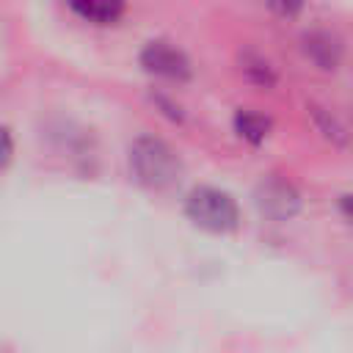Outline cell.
Segmentation results:
<instances>
[{
  "instance_id": "1",
  "label": "cell",
  "mask_w": 353,
  "mask_h": 353,
  "mask_svg": "<svg viewBox=\"0 0 353 353\" xmlns=\"http://www.w3.org/2000/svg\"><path fill=\"white\" fill-rule=\"evenodd\" d=\"M130 168L141 185L154 190L171 188L182 174L179 154L163 138H154V135L135 138V143L130 146Z\"/></svg>"
},
{
  "instance_id": "9",
  "label": "cell",
  "mask_w": 353,
  "mask_h": 353,
  "mask_svg": "<svg viewBox=\"0 0 353 353\" xmlns=\"http://www.w3.org/2000/svg\"><path fill=\"white\" fill-rule=\"evenodd\" d=\"M314 116H317V124H320V130L328 135V138H334V141H345V127L331 116V113H325V110H320V108H314Z\"/></svg>"
},
{
  "instance_id": "11",
  "label": "cell",
  "mask_w": 353,
  "mask_h": 353,
  "mask_svg": "<svg viewBox=\"0 0 353 353\" xmlns=\"http://www.w3.org/2000/svg\"><path fill=\"white\" fill-rule=\"evenodd\" d=\"M339 210H342V215L347 221H353V193H347V196L339 199Z\"/></svg>"
},
{
  "instance_id": "8",
  "label": "cell",
  "mask_w": 353,
  "mask_h": 353,
  "mask_svg": "<svg viewBox=\"0 0 353 353\" xmlns=\"http://www.w3.org/2000/svg\"><path fill=\"white\" fill-rule=\"evenodd\" d=\"M243 72H245L251 80L262 83V85H270V83H273V69H270V63L262 61V58L245 55V58H243Z\"/></svg>"
},
{
  "instance_id": "2",
  "label": "cell",
  "mask_w": 353,
  "mask_h": 353,
  "mask_svg": "<svg viewBox=\"0 0 353 353\" xmlns=\"http://www.w3.org/2000/svg\"><path fill=\"white\" fill-rule=\"evenodd\" d=\"M185 212L193 223L210 232H232L240 221L237 201L226 190H218L212 185L193 188L185 199Z\"/></svg>"
},
{
  "instance_id": "5",
  "label": "cell",
  "mask_w": 353,
  "mask_h": 353,
  "mask_svg": "<svg viewBox=\"0 0 353 353\" xmlns=\"http://www.w3.org/2000/svg\"><path fill=\"white\" fill-rule=\"evenodd\" d=\"M303 55L323 72H334L342 61V41L331 30H309L301 39Z\"/></svg>"
},
{
  "instance_id": "4",
  "label": "cell",
  "mask_w": 353,
  "mask_h": 353,
  "mask_svg": "<svg viewBox=\"0 0 353 353\" xmlns=\"http://www.w3.org/2000/svg\"><path fill=\"white\" fill-rule=\"evenodd\" d=\"M141 63L143 69L154 72V74H163V77H171V80H188L190 77V61L188 55L168 44V41H149L143 50H141Z\"/></svg>"
},
{
  "instance_id": "10",
  "label": "cell",
  "mask_w": 353,
  "mask_h": 353,
  "mask_svg": "<svg viewBox=\"0 0 353 353\" xmlns=\"http://www.w3.org/2000/svg\"><path fill=\"white\" fill-rule=\"evenodd\" d=\"M11 152H14V141H11V132L8 127H0V168L8 165L11 160Z\"/></svg>"
},
{
  "instance_id": "3",
  "label": "cell",
  "mask_w": 353,
  "mask_h": 353,
  "mask_svg": "<svg viewBox=\"0 0 353 353\" xmlns=\"http://www.w3.org/2000/svg\"><path fill=\"white\" fill-rule=\"evenodd\" d=\"M254 201H256L259 212L265 218H270V221H287V218H292L301 210V193H298V188L290 179L279 176V174H270V176H265L256 185Z\"/></svg>"
},
{
  "instance_id": "6",
  "label": "cell",
  "mask_w": 353,
  "mask_h": 353,
  "mask_svg": "<svg viewBox=\"0 0 353 353\" xmlns=\"http://www.w3.org/2000/svg\"><path fill=\"white\" fill-rule=\"evenodd\" d=\"M234 130L248 138L251 143H259L265 141V135L270 132V119L262 116V113H254V110H237L234 116Z\"/></svg>"
},
{
  "instance_id": "7",
  "label": "cell",
  "mask_w": 353,
  "mask_h": 353,
  "mask_svg": "<svg viewBox=\"0 0 353 353\" xmlns=\"http://www.w3.org/2000/svg\"><path fill=\"white\" fill-rule=\"evenodd\" d=\"M72 11L80 14L88 22L108 25V22H116L124 14V6L121 3H94L91 0V3H72Z\"/></svg>"
}]
</instances>
